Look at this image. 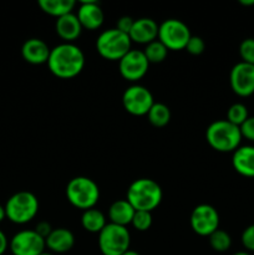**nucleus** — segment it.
<instances>
[{
    "instance_id": "nucleus-1",
    "label": "nucleus",
    "mask_w": 254,
    "mask_h": 255,
    "mask_svg": "<svg viewBox=\"0 0 254 255\" xmlns=\"http://www.w3.org/2000/svg\"><path fill=\"white\" fill-rule=\"evenodd\" d=\"M47 67L59 79H72L85 67V55L77 45L62 42L50 51Z\"/></svg>"
},
{
    "instance_id": "nucleus-2",
    "label": "nucleus",
    "mask_w": 254,
    "mask_h": 255,
    "mask_svg": "<svg viewBox=\"0 0 254 255\" xmlns=\"http://www.w3.org/2000/svg\"><path fill=\"white\" fill-rule=\"evenodd\" d=\"M162 197V188L156 181L139 178L129 184L126 199L134 211L152 212L161 204Z\"/></svg>"
},
{
    "instance_id": "nucleus-3",
    "label": "nucleus",
    "mask_w": 254,
    "mask_h": 255,
    "mask_svg": "<svg viewBox=\"0 0 254 255\" xmlns=\"http://www.w3.org/2000/svg\"><path fill=\"white\" fill-rule=\"evenodd\" d=\"M242 138L241 128L227 120H217L207 127L206 139L217 152H234L241 146Z\"/></svg>"
},
{
    "instance_id": "nucleus-4",
    "label": "nucleus",
    "mask_w": 254,
    "mask_h": 255,
    "mask_svg": "<svg viewBox=\"0 0 254 255\" xmlns=\"http://www.w3.org/2000/svg\"><path fill=\"white\" fill-rule=\"evenodd\" d=\"M66 197L75 208L87 211L95 208L99 202L100 188L96 182L89 177H75L67 183Z\"/></svg>"
},
{
    "instance_id": "nucleus-5",
    "label": "nucleus",
    "mask_w": 254,
    "mask_h": 255,
    "mask_svg": "<svg viewBox=\"0 0 254 255\" xmlns=\"http://www.w3.org/2000/svg\"><path fill=\"white\" fill-rule=\"evenodd\" d=\"M4 208L6 219L11 223L22 226L36 217L39 212V201L31 192L20 191L7 199Z\"/></svg>"
},
{
    "instance_id": "nucleus-6",
    "label": "nucleus",
    "mask_w": 254,
    "mask_h": 255,
    "mask_svg": "<svg viewBox=\"0 0 254 255\" xmlns=\"http://www.w3.org/2000/svg\"><path fill=\"white\" fill-rule=\"evenodd\" d=\"M131 39L116 27L107 29L99 35L96 50L100 56L110 61H120L131 50Z\"/></svg>"
},
{
    "instance_id": "nucleus-7",
    "label": "nucleus",
    "mask_w": 254,
    "mask_h": 255,
    "mask_svg": "<svg viewBox=\"0 0 254 255\" xmlns=\"http://www.w3.org/2000/svg\"><path fill=\"white\" fill-rule=\"evenodd\" d=\"M97 242L102 255H122L129 251L131 234L127 227L107 223L99 233Z\"/></svg>"
},
{
    "instance_id": "nucleus-8",
    "label": "nucleus",
    "mask_w": 254,
    "mask_h": 255,
    "mask_svg": "<svg viewBox=\"0 0 254 255\" xmlns=\"http://www.w3.org/2000/svg\"><path fill=\"white\" fill-rule=\"evenodd\" d=\"M191 36L189 27L182 20L167 19L159 24L157 39L168 50L178 51L186 49Z\"/></svg>"
},
{
    "instance_id": "nucleus-9",
    "label": "nucleus",
    "mask_w": 254,
    "mask_h": 255,
    "mask_svg": "<svg viewBox=\"0 0 254 255\" xmlns=\"http://www.w3.org/2000/svg\"><path fill=\"white\" fill-rule=\"evenodd\" d=\"M153 104V95L142 85H131L122 95V105L132 116H147Z\"/></svg>"
},
{
    "instance_id": "nucleus-10",
    "label": "nucleus",
    "mask_w": 254,
    "mask_h": 255,
    "mask_svg": "<svg viewBox=\"0 0 254 255\" xmlns=\"http://www.w3.org/2000/svg\"><path fill=\"white\" fill-rule=\"evenodd\" d=\"M45 249V239L34 229L17 232L9 241V251L12 255H40L44 253Z\"/></svg>"
},
{
    "instance_id": "nucleus-11",
    "label": "nucleus",
    "mask_w": 254,
    "mask_h": 255,
    "mask_svg": "<svg viewBox=\"0 0 254 255\" xmlns=\"http://www.w3.org/2000/svg\"><path fill=\"white\" fill-rule=\"evenodd\" d=\"M191 228L201 237H209L219 228V214L209 204H199L191 213Z\"/></svg>"
},
{
    "instance_id": "nucleus-12",
    "label": "nucleus",
    "mask_w": 254,
    "mask_h": 255,
    "mask_svg": "<svg viewBox=\"0 0 254 255\" xmlns=\"http://www.w3.org/2000/svg\"><path fill=\"white\" fill-rule=\"evenodd\" d=\"M149 67L148 60L142 50L131 49L119 61V70L121 76L129 82H136L144 77Z\"/></svg>"
},
{
    "instance_id": "nucleus-13",
    "label": "nucleus",
    "mask_w": 254,
    "mask_h": 255,
    "mask_svg": "<svg viewBox=\"0 0 254 255\" xmlns=\"http://www.w3.org/2000/svg\"><path fill=\"white\" fill-rule=\"evenodd\" d=\"M229 84L236 95L248 97L254 94V65L238 62L234 65L229 75Z\"/></svg>"
},
{
    "instance_id": "nucleus-14",
    "label": "nucleus",
    "mask_w": 254,
    "mask_h": 255,
    "mask_svg": "<svg viewBox=\"0 0 254 255\" xmlns=\"http://www.w3.org/2000/svg\"><path fill=\"white\" fill-rule=\"evenodd\" d=\"M76 15L84 29L97 30L104 24V10L97 1H82L79 5Z\"/></svg>"
},
{
    "instance_id": "nucleus-15",
    "label": "nucleus",
    "mask_w": 254,
    "mask_h": 255,
    "mask_svg": "<svg viewBox=\"0 0 254 255\" xmlns=\"http://www.w3.org/2000/svg\"><path fill=\"white\" fill-rule=\"evenodd\" d=\"M51 49L44 40L39 37L27 39L21 46V56L26 62L31 65L47 64Z\"/></svg>"
},
{
    "instance_id": "nucleus-16",
    "label": "nucleus",
    "mask_w": 254,
    "mask_h": 255,
    "mask_svg": "<svg viewBox=\"0 0 254 255\" xmlns=\"http://www.w3.org/2000/svg\"><path fill=\"white\" fill-rule=\"evenodd\" d=\"M158 27L159 25L151 17H139V19L134 20L128 36L131 41L147 45L157 40Z\"/></svg>"
},
{
    "instance_id": "nucleus-17",
    "label": "nucleus",
    "mask_w": 254,
    "mask_h": 255,
    "mask_svg": "<svg viewBox=\"0 0 254 255\" xmlns=\"http://www.w3.org/2000/svg\"><path fill=\"white\" fill-rule=\"evenodd\" d=\"M46 248L52 254L67 253L75 246V236L67 228H54L50 236L45 239Z\"/></svg>"
},
{
    "instance_id": "nucleus-18",
    "label": "nucleus",
    "mask_w": 254,
    "mask_h": 255,
    "mask_svg": "<svg viewBox=\"0 0 254 255\" xmlns=\"http://www.w3.org/2000/svg\"><path fill=\"white\" fill-rule=\"evenodd\" d=\"M84 27L80 24L77 15L74 12L64 15L61 17H57L55 22V30L59 35L60 39L64 40L65 42H72L79 39Z\"/></svg>"
},
{
    "instance_id": "nucleus-19",
    "label": "nucleus",
    "mask_w": 254,
    "mask_h": 255,
    "mask_svg": "<svg viewBox=\"0 0 254 255\" xmlns=\"http://www.w3.org/2000/svg\"><path fill=\"white\" fill-rule=\"evenodd\" d=\"M232 164L236 172L244 177H254V146H239L233 152Z\"/></svg>"
},
{
    "instance_id": "nucleus-20",
    "label": "nucleus",
    "mask_w": 254,
    "mask_h": 255,
    "mask_svg": "<svg viewBox=\"0 0 254 255\" xmlns=\"http://www.w3.org/2000/svg\"><path fill=\"white\" fill-rule=\"evenodd\" d=\"M134 212L136 211L127 199H119V201L114 202L109 208L110 223L127 227L128 224H131Z\"/></svg>"
},
{
    "instance_id": "nucleus-21",
    "label": "nucleus",
    "mask_w": 254,
    "mask_h": 255,
    "mask_svg": "<svg viewBox=\"0 0 254 255\" xmlns=\"http://www.w3.org/2000/svg\"><path fill=\"white\" fill-rule=\"evenodd\" d=\"M106 217L101 211L96 208L84 211L81 216V226L89 233L99 234L106 227Z\"/></svg>"
},
{
    "instance_id": "nucleus-22",
    "label": "nucleus",
    "mask_w": 254,
    "mask_h": 255,
    "mask_svg": "<svg viewBox=\"0 0 254 255\" xmlns=\"http://www.w3.org/2000/svg\"><path fill=\"white\" fill-rule=\"evenodd\" d=\"M39 6L45 14L61 17L72 12L76 2L74 0H39Z\"/></svg>"
},
{
    "instance_id": "nucleus-23",
    "label": "nucleus",
    "mask_w": 254,
    "mask_h": 255,
    "mask_svg": "<svg viewBox=\"0 0 254 255\" xmlns=\"http://www.w3.org/2000/svg\"><path fill=\"white\" fill-rule=\"evenodd\" d=\"M149 124L154 127H164L171 121V111L168 106L162 102H154L147 114Z\"/></svg>"
},
{
    "instance_id": "nucleus-24",
    "label": "nucleus",
    "mask_w": 254,
    "mask_h": 255,
    "mask_svg": "<svg viewBox=\"0 0 254 255\" xmlns=\"http://www.w3.org/2000/svg\"><path fill=\"white\" fill-rule=\"evenodd\" d=\"M142 51H143L144 56L148 60L149 64H161L166 60L167 55H168V49L158 39L147 44Z\"/></svg>"
},
{
    "instance_id": "nucleus-25",
    "label": "nucleus",
    "mask_w": 254,
    "mask_h": 255,
    "mask_svg": "<svg viewBox=\"0 0 254 255\" xmlns=\"http://www.w3.org/2000/svg\"><path fill=\"white\" fill-rule=\"evenodd\" d=\"M208 238L212 249L218 252V253H224V252L228 251L232 246L231 236H229L226 231H223V229L218 228L216 232H213Z\"/></svg>"
},
{
    "instance_id": "nucleus-26",
    "label": "nucleus",
    "mask_w": 254,
    "mask_h": 255,
    "mask_svg": "<svg viewBox=\"0 0 254 255\" xmlns=\"http://www.w3.org/2000/svg\"><path fill=\"white\" fill-rule=\"evenodd\" d=\"M248 117V109H247L246 105L239 104V102L232 105L227 111V121L238 127H241Z\"/></svg>"
},
{
    "instance_id": "nucleus-27",
    "label": "nucleus",
    "mask_w": 254,
    "mask_h": 255,
    "mask_svg": "<svg viewBox=\"0 0 254 255\" xmlns=\"http://www.w3.org/2000/svg\"><path fill=\"white\" fill-rule=\"evenodd\" d=\"M131 226L138 232H146L152 226V214L151 212L136 211L132 218Z\"/></svg>"
},
{
    "instance_id": "nucleus-28",
    "label": "nucleus",
    "mask_w": 254,
    "mask_h": 255,
    "mask_svg": "<svg viewBox=\"0 0 254 255\" xmlns=\"http://www.w3.org/2000/svg\"><path fill=\"white\" fill-rule=\"evenodd\" d=\"M239 55L242 57V61L247 64L254 65V39L253 37H247L239 45Z\"/></svg>"
},
{
    "instance_id": "nucleus-29",
    "label": "nucleus",
    "mask_w": 254,
    "mask_h": 255,
    "mask_svg": "<svg viewBox=\"0 0 254 255\" xmlns=\"http://www.w3.org/2000/svg\"><path fill=\"white\" fill-rule=\"evenodd\" d=\"M204 49H206V42H204V40L202 39L201 36H193V35H192L184 50H187L188 54L198 56V55L203 54Z\"/></svg>"
},
{
    "instance_id": "nucleus-30",
    "label": "nucleus",
    "mask_w": 254,
    "mask_h": 255,
    "mask_svg": "<svg viewBox=\"0 0 254 255\" xmlns=\"http://www.w3.org/2000/svg\"><path fill=\"white\" fill-rule=\"evenodd\" d=\"M242 244L248 252H254V224L247 227L242 233Z\"/></svg>"
},
{
    "instance_id": "nucleus-31",
    "label": "nucleus",
    "mask_w": 254,
    "mask_h": 255,
    "mask_svg": "<svg viewBox=\"0 0 254 255\" xmlns=\"http://www.w3.org/2000/svg\"><path fill=\"white\" fill-rule=\"evenodd\" d=\"M239 128H241L242 137L254 142V116H249Z\"/></svg>"
},
{
    "instance_id": "nucleus-32",
    "label": "nucleus",
    "mask_w": 254,
    "mask_h": 255,
    "mask_svg": "<svg viewBox=\"0 0 254 255\" xmlns=\"http://www.w3.org/2000/svg\"><path fill=\"white\" fill-rule=\"evenodd\" d=\"M134 20L131 16H121L116 22V29L120 31L125 32V34L128 35L131 31L132 26H133Z\"/></svg>"
},
{
    "instance_id": "nucleus-33",
    "label": "nucleus",
    "mask_w": 254,
    "mask_h": 255,
    "mask_svg": "<svg viewBox=\"0 0 254 255\" xmlns=\"http://www.w3.org/2000/svg\"><path fill=\"white\" fill-rule=\"evenodd\" d=\"M52 229H54V228L51 227V224L44 221V222H40V223H37L34 231L36 232V233L39 234L40 237H42L44 239H46L47 237L50 236V233L52 232Z\"/></svg>"
},
{
    "instance_id": "nucleus-34",
    "label": "nucleus",
    "mask_w": 254,
    "mask_h": 255,
    "mask_svg": "<svg viewBox=\"0 0 254 255\" xmlns=\"http://www.w3.org/2000/svg\"><path fill=\"white\" fill-rule=\"evenodd\" d=\"M9 249V239L6 234L0 229V255H4Z\"/></svg>"
},
{
    "instance_id": "nucleus-35",
    "label": "nucleus",
    "mask_w": 254,
    "mask_h": 255,
    "mask_svg": "<svg viewBox=\"0 0 254 255\" xmlns=\"http://www.w3.org/2000/svg\"><path fill=\"white\" fill-rule=\"evenodd\" d=\"M4 219H6L5 208H4V206H1V204H0V223H2V222H4Z\"/></svg>"
},
{
    "instance_id": "nucleus-36",
    "label": "nucleus",
    "mask_w": 254,
    "mask_h": 255,
    "mask_svg": "<svg viewBox=\"0 0 254 255\" xmlns=\"http://www.w3.org/2000/svg\"><path fill=\"white\" fill-rule=\"evenodd\" d=\"M239 4L244 6H251V5H254V0H239Z\"/></svg>"
},
{
    "instance_id": "nucleus-37",
    "label": "nucleus",
    "mask_w": 254,
    "mask_h": 255,
    "mask_svg": "<svg viewBox=\"0 0 254 255\" xmlns=\"http://www.w3.org/2000/svg\"><path fill=\"white\" fill-rule=\"evenodd\" d=\"M122 255H141V254L137 253V252H134V251H131V249H129V251H127L126 253L122 254Z\"/></svg>"
},
{
    "instance_id": "nucleus-38",
    "label": "nucleus",
    "mask_w": 254,
    "mask_h": 255,
    "mask_svg": "<svg viewBox=\"0 0 254 255\" xmlns=\"http://www.w3.org/2000/svg\"><path fill=\"white\" fill-rule=\"evenodd\" d=\"M233 255H251L248 253V252H237V253H234Z\"/></svg>"
},
{
    "instance_id": "nucleus-39",
    "label": "nucleus",
    "mask_w": 254,
    "mask_h": 255,
    "mask_svg": "<svg viewBox=\"0 0 254 255\" xmlns=\"http://www.w3.org/2000/svg\"><path fill=\"white\" fill-rule=\"evenodd\" d=\"M40 255H54L52 253H50V252H44V253L42 254H40Z\"/></svg>"
}]
</instances>
